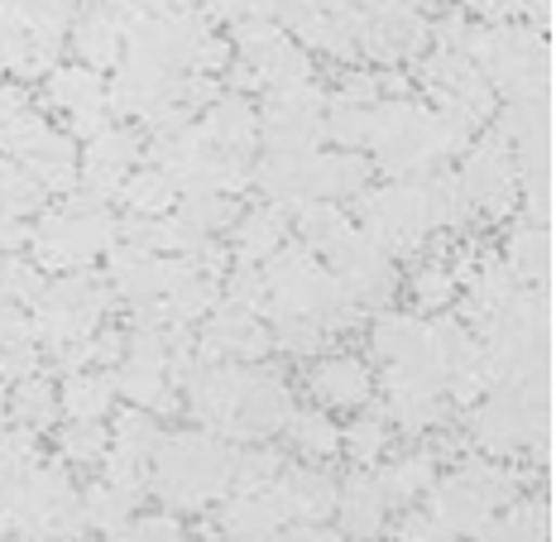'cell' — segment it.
<instances>
[{
    "label": "cell",
    "mask_w": 556,
    "mask_h": 542,
    "mask_svg": "<svg viewBox=\"0 0 556 542\" xmlns=\"http://www.w3.org/2000/svg\"><path fill=\"white\" fill-rule=\"evenodd\" d=\"M139 164V135L125 130V125H106L101 135H91L87 140V154L77 159V178L87 182L91 198H115L121 192V182L135 173Z\"/></svg>",
    "instance_id": "16"
},
{
    "label": "cell",
    "mask_w": 556,
    "mask_h": 542,
    "mask_svg": "<svg viewBox=\"0 0 556 542\" xmlns=\"http://www.w3.org/2000/svg\"><path fill=\"white\" fill-rule=\"evenodd\" d=\"M15 164L25 168L43 192H67L77 182V144H73V135L43 125V130L15 154Z\"/></svg>",
    "instance_id": "20"
},
{
    "label": "cell",
    "mask_w": 556,
    "mask_h": 542,
    "mask_svg": "<svg viewBox=\"0 0 556 542\" xmlns=\"http://www.w3.org/2000/svg\"><path fill=\"white\" fill-rule=\"evenodd\" d=\"M283 437L298 456L312 461V466H317V461H331L336 452H341V428L327 418V408H288Z\"/></svg>",
    "instance_id": "28"
},
{
    "label": "cell",
    "mask_w": 556,
    "mask_h": 542,
    "mask_svg": "<svg viewBox=\"0 0 556 542\" xmlns=\"http://www.w3.org/2000/svg\"><path fill=\"white\" fill-rule=\"evenodd\" d=\"M523 5L528 0H460V15L480 20V25H514L523 20Z\"/></svg>",
    "instance_id": "41"
},
{
    "label": "cell",
    "mask_w": 556,
    "mask_h": 542,
    "mask_svg": "<svg viewBox=\"0 0 556 542\" xmlns=\"http://www.w3.org/2000/svg\"><path fill=\"white\" fill-rule=\"evenodd\" d=\"M216 524H222L226 542H269L283 528V514H278L269 490H240L236 500L222 504Z\"/></svg>",
    "instance_id": "23"
},
{
    "label": "cell",
    "mask_w": 556,
    "mask_h": 542,
    "mask_svg": "<svg viewBox=\"0 0 556 542\" xmlns=\"http://www.w3.org/2000/svg\"><path fill=\"white\" fill-rule=\"evenodd\" d=\"M264 490L274 494L283 524H317L336 509V480L317 466H283Z\"/></svg>",
    "instance_id": "18"
},
{
    "label": "cell",
    "mask_w": 556,
    "mask_h": 542,
    "mask_svg": "<svg viewBox=\"0 0 556 542\" xmlns=\"http://www.w3.org/2000/svg\"><path fill=\"white\" fill-rule=\"evenodd\" d=\"M327 269L331 279L341 283V293L351 298L355 307H379L384 298L399 288V274H393V260L375 240L365 236L361 226H351L341 240L327 250Z\"/></svg>",
    "instance_id": "10"
},
{
    "label": "cell",
    "mask_w": 556,
    "mask_h": 542,
    "mask_svg": "<svg viewBox=\"0 0 556 542\" xmlns=\"http://www.w3.org/2000/svg\"><path fill=\"white\" fill-rule=\"evenodd\" d=\"M115 236H121V222L101 198H67L39 216V226L29 230V245L39 269L83 274L87 264L115 250Z\"/></svg>",
    "instance_id": "4"
},
{
    "label": "cell",
    "mask_w": 556,
    "mask_h": 542,
    "mask_svg": "<svg viewBox=\"0 0 556 542\" xmlns=\"http://www.w3.org/2000/svg\"><path fill=\"white\" fill-rule=\"evenodd\" d=\"M115 403V379L97 370H73L58 389V413L67 423H101Z\"/></svg>",
    "instance_id": "27"
},
{
    "label": "cell",
    "mask_w": 556,
    "mask_h": 542,
    "mask_svg": "<svg viewBox=\"0 0 556 542\" xmlns=\"http://www.w3.org/2000/svg\"><path fill=\"white\" fill-rule=\"evenodd\" d=\"M115 198H125L130 216H168L173 202H178V182H173L164 168L144 164V168H135L130 178L121 182V192H115Z\"/></svg>",
    "instance_id": "31"
},
{
    "label": "cell",
    "mask_w": 556,
    "mask_h": 542,
    "mask_svg": "<svg viewBox=\"0 0 556 542\" xmlns=\"http://www.w3.org/2000/svg\"><path fill=\"white\" fill-rule=\"evenodd\" d=\"M384 446H389V428H384V418H355L351 428L341 432V452L351 456V461H361V466H375L379 456H384Z\"/></svg>",
    "instance_id": "39"
},
{
    "label": "cell",
    "mask_w": 556,
    "mask_h": 542,
    "mask_svg": "<svg viewBox=\"0 0 556 542\" xmlns=\"http://www.w3.org/2000/svg\"><path fill=\"white\" fill-rule=\"evenodd\" d=\"M106 442H111V428H101V423H67L58 432V456H63V466H101L106 461Z\"/></svg>",
    "instance_id": "37"
},
{
    "label": "cell",
    "mask_w": 556,
    "mask_h": 542,
    "mask_svg": "<svg viewBox=\"0 0 556 542\" xmlns=\"http://www.w3.org/2000/svg\"><path fill=\"white\" fill-rule=\"evenodd\" d=\"M25 240H29L25 222H15V216H0V255H15Z\"/></svg>",
    "instance_id": "44"
},
{
    "label": "cell",
    "mask_w": 556,
    "mask_h": 542,
    "mask_svg": "<svg viewBox=\"0 0 556 542\" xmlns=\"http://www.w3.org/2000/svg\"><path fill=\"white\" fill-rule=\"evenodd\" d=\"M269 542H336V538L321 533L317 524H298V528H288V533H274Z\"/></svg>",
    "instance_id": "45"
},
{
    "label": "cell",
    "mask_w": 556,
    "mask_h": 542,
    "mask_svg": "<svg viewBox=\"0 0 556 542\" xmlns=\"http://www.w3.org/2000/svg\"><path fill=\"white\" fill-rule=\"evenodd\" d=\"M460 188H466L470 206L480 216H508L518 206V168L514 149L500 130H490L484 140L466 144V164H460Z\"/></svg>",
    "instance_id": "11"
},
{
    "label": "cell",
    "mask_w": 556,
    "mask_h": 542,
    "mask_svg": "<svg viewBox=\"0 0 556 542\" xmlns=\"http://www.w3.org/2000/svg\"><path fill=\"white\" fill-rule=\"evenodd\" d=\"M375 480H379V490H384L389 504H408V500H417V494L432 490V480H437V456H432V452H408V456L393 461V466L379 470Z\"/></svg>",
    "instance_id": "32"
},
{
    "label": "cell",
    "mask_w": 556,
    "mask_h": 542,
    "mask_svg": "<svg viewBox=\"0 0 556 542\" xmlns=\"http://www.w3.org/2000/svg\"><path fill=\"white\" fill-rule=\"evenodd\" d=\"M20 337H34L29 322H25V313H20V307L10 303L5 293H0V351H5L10 341H20Z\"/></svg>",
    "instance_id": "43"
},
{
    "label": "cell",
    "mask_w": 556,
    "mask_h": 542,
    "mask_svg": "<svg viewBox=\"0 0 556 542\" xmlns=\"http://www.w3.org/2000/svg\"><path fill=\"white\" fill-rule=\"evenodd\" d=\"M43 283H49V279H43L39 264H29L20 255H0V293H5L15 307H34V303H39Z\"/></svg>",
    "instance_id": "38"
},
{
    "label": "cell",
    "mask_w": 556,
    "mask_h": 542,
    "mask_svg": "<svg viewBox=\"0 0 556 542\" xmlns=\"http://www.w3.org/2000/svg\"><path fill=\"white\" fill-rule=\"evenodd\" d=\"M115 542H182V528L173 518H130V524L115 533Z\"/></svg>",
    "instance_id": "42"
},
{
    "label": "cell",
    "mask_w": 556,
    "mask_h": 542,
    "mask_svg": "<svg viewBox=\"0 0 556 542\" xmlns=\"http://www.w3.org/2000/svg\"><path fill=\"white\" fill-rule=\"evenodd\" d=\"M298 236H303V245L312 250V255H327V250L336 245V240L345 236L355 222L345 216L341 202H303L298 206Z\"/></svg>",
    "instance_id": "35"
},
{
    "label": "cell",
    "mask_w": 556,
    "mask_h": 542,
    "mask_svg": "<svg viewBox=\"0 0 556 542\" xmlns=\"http://www.w3.org/2000/svg\"><path fill=\"white\" fill-rule=\"evenodd\" d=\"M361 230L375 240L379 250L393 255H417L427 240V206H422V188L417 178H393L384 188H365L361 192Z\"/></svg>",
    "instance_id": "8"
},
{
    "label": "cell",
    "mask_w": 556,
    "mask_h": 542,
    "mask_svg": "<svg viewBox=\"0 0 556 542\" xmlns=\"http://www.w3.org/2000/svg\"><path fill=\"white\" fill-rule=\"evenodd\" d=\"M475 538H484V542H547V509H542V500L504 504Z\"/></svg>",
    "instance_id": "33"
},
{
    "label": "cell",
    "mask_w": 556,
    "mask_h": 542,
    "mask_svg": "<svg viewBox=\"0 0 556 542\" xmlns=\"http://www.w3.org/2000/svg\"><path fill=\"white\" fill-rule=\"evenodd\" d=\"M432 514L446 533H480L504 504L518 500V476L500 461H466L451 476L432 480Z\"/></svg>",
    "instance_id": "5"
},
{
    "label": "cell",
    "mask_w": 556,
    "mask_h": 542,
    "mask_svg": "<svg viewBox=\"0 0 556 542\" xmlns=\"http://www.w3.org/2000/svg\"><path fill=\"white\" fill-rule=\"evenodd\" d=\"M466 58L484 73L494 97L508 106H538L547 101V34L514 25H470L466 29Z\"/></svg>",
    "instance_id": "3"
},
{
    "label": "cell",
    "mask_w": 556,
    "mask_h": 542,
    "mask_svg": "<svg viewBox=\"0 0 556 542\" xmlns=\"http://www.w3.org/2000/svg\"><path fill=\"white\" fill-rule=\"evenodd\" d=\"M422 83L437 97V111L466 121L470 130L494 115V87L466 58V49H432L422 58Z\"/></svg>",
    "instance_id": "9"
},
{
    "label": "cell",
    "mask_w": 556,
    "mask_h": 542,
    "mask_svg": "<svg viewBox=\"0 0 556 542\" xmlns=\"http://www.w3.org/2000/svg\"><path fill=\"white\" fill-rule=\"evenodd\" d=\"M197 130L206 135V144L222 149L230 159H254V144H260V111H254L240 91H226V97H212L202 106Z\"/></svg>",
    "instance_id": "19"
},
{
    "label": "cell",
    "mask_w": 556,
    "mask_h": 542,
    "mask_svg": "<svg viewBox=\"0 0 556 542\" xmlns=\"http://www.w3.org/2000/svg\"><path fill=\"white\" fill-rule=\"evenodd\" d=\"M154 494L173 509H206L236 490V446L216 432H178L159 442L154 461Z\"/></svg>",
    "instance_id": "2"
},
{
    "label": "cell",
    "mask_w": 556,
    "mask_h": 542,
    "mask_svg": "<svg viewBox=\"0 0 556 542\" xmlns=\"http://www.w3.org/2000/svg\"><path fill=\"white\" fill-rule=\"evenodd\" d=\"M288 230H293V222H288V206H278V202H254L250 212H240L236 216V255H240V264H254V269H260L274 250L288 245Z\"/></svg>",
    "instance_id": "22"
},
{
    "label": "cell",
    "mask_w": 556,
    "mask_h": 542,
    "mask_svg": "<svg viewBox=\"0 0 556 542\" xmlns=\"http://www.w3.org/2000/svg\"><path fill=\"white\" fill-rule=\"evenodd\" d=\"M307 385L317 408H361L369 389H375V379H369L365 361H355V355H327L321 365H312Z\"/></svg>",
    "instance_id": "21"
},
{
    "label": "cell",
    "mask_w": 556,
    "mask_h": 542,
    "mask_svg": "<svg viewBox=\"0 0 556 542\" xmlns=\"http://www.w3.org/2000/svg\"><path fill=\"white\" fill-rule=\"evenodd\" d=\"M49 106H58L73 125V135H101L111 125V101H106V83H101L97 67L67 63V67H49V83H43Z\"/></svg>",
    "instance_id": "12"
},
{
    "label": "cell",
    "mask_w": 556,
    "mask_h": 542,
    "mask_svg": "<svg viewBox=\"0 0 556 542\" xmlns=\"http://www.w3.org/2000/svg\"><path fill=\"white\" fill-rule=\"evenodd\" d=\"M202 355L206 361H264L269 355V322H264L254 307H240V303H216L212 313L202 317Z\"/></svg>",
    "instance_id": "13"
},
{
    "label": "cell",
    "mask_w": 556,
    "mask_h": 542,
    "mask_svg": "<svg viewBox=\"0 0 556 542\" xmlns=\"http://www.w3.org/2000/svg\"><path fill=\"white\" fill-rule=\"evenodd\" d=\"M125 5L144 10V15H164V10H188L192 0H125Z\"/></svg>",
    "instance_id": "46"
},
{
    "label": "cell",
    "mask_w": 556,
    "mask_h": 542,
    "mask_svg": "<svg viewBox=\"0 0 556 542\" xmlns=\"http://www.w3.org/2000/svg\"><path fill=\"white\" fill-rule=\"evenodd\" d=\"M159 442H164V432H159L154 413L130 408V413H121V418H115L111 442H106V461H101V466H106L111 480L139 486V480H144V470H149V461H154V452H159Z\"/></svg>",
    "instance_id": "17"
},
{
    "label": "cell",
    "mask_w": 556,
    "mask_h": 542,
    "mask_svg": "<svg viewBox=\"0 0 556 542\" xmlns=\"http://www.w3.org/2000/svg\"><path fill=\"white\" fill-rule=\"evenodd\" d=\"M230 53L236 63V87H298L312 83V53L293 39L278 20L269 15H250L236 20V34H230Z\"/></svg>",
    "instance_id": "7"
},
{
    "label": "cell",
    "mask_w": 556,
    "mask_h": 542,
    "mask_svg": "<svg viewBox=\"0 0 556 542\" xmlns=\"http://www.w3.org/2000/svg\"><path fill=\"white\" fill-rule=\"evenodd\" d=\"M504 269L514 274V283H523V288H538L542 279H547V226H538V222L518 226L504 245Z\"/></svg>",
    "instance_id": "30"
},
{
    "label": "cell",
    "mask_w": 556,
    "mask_h": 542,
    "mask_svg": "<svg viewBox=\"0 0 556 542\" xmlns=\"http://www.w3.org/2000/svg\"><path fill=\"white\" fill-rule=\"evenodd\" d=\"M111 307V288L91 274H58V283H43L39 303H34V341H43L53 355L73 351L87 337L101 331V317Z\"/></svg>",
    "instance_id": "6"
},
{
    "label": "cell",
    "mask_w": 556,
    "mask_h": 542,
    "mask_svg": "<svg viewBox=\"0 0 556 542\" xmlns=\"http://www.w3.org/2000/svg\"><path fill=\"white\" fill-rule=\"evenodd\" d=\"M39 206H43V188L15 164V159L0 154V216H15V222H25V216L39 212Z\"/></svg>",
    "instance_id": "36"
},
{
    "label": "cell",
    "mask_w": 556,
    "mask_h": 542,
    "mask_svg": "<svg viewBox=\"0 0 556 542\" xmlns=\"http://www.w3.org/2000/svg\"><path fill=\"white\" fill-rule=\"evenodd\" d=\"M422 188V206H427V226L432 230H460L475 216V206L460 188V173L456 168H432L417 178Z\"/></svg>",
    "instance_id": "26"
},
{
    "label": "cell",
    "mask_w": 556,
    "mask_h": 542,
    "mask_svg": "<svg viewBox=\"0 0 556 542\" xmlns=\"http://www.w3.org/2000/svg\"><path fill=\"white\" fill-rule=\"evenodd\" d=\"M188 408L206 432L226 442H264L283 428L293 394L288 379L260 361H206L188 370Z\"/></svg>",
    "instance_id": "1"
},
{
    "label": "cell",
    "mask_w": 556,
    "mask_h": 542,
    "mask_svg": "<svg viewBox=\"0 0 556 542\" xmlns=\"http://www.w3.org/2000/svg\"><path fill=\"white\" fill-rule=\"evenodd\" d=\"M125 20L130 5L125 0H87L73 15V53L83 67H115L125 58Z\"/></svg>",
    "instance_id": "15"
},
{
    "label": "cell",
    "mask_w": 556,
    "mask_h": 542,
    "mask_svg": "<svg viewBox=\"0 0 556 542\" xmlns=\"http://www.w3.org/2000/svg\"><path fill=\"white\" fill-rule=\"evenodd\" d=\"M336 514H341V528L351 538H375L379 528H384L389 500H384V490H379L375 470H369V476L361 470V476H351L336 490Z\"/></svg>",
    "instance_id": "25"
},
{
    "label": "cell",
    "mask_w": 556,
    "mask_h": 542,
    "mask_svg": "<svg viewBox=\"0 0 556 542\" xmlns=\"http://www.w3.org/2000/svg\"><path fill=\"white\" fill-rule=\"evenodd\" d=\"M135 504H139V486H125V480L101 476L97 486L87 490V500H83V524L101 528V533H121V528L135 518Z\"/></svg>",
    "instance_id": "29"
},
{
    "label": "cell",
    "mask_w": 556,
    "mask_h": 542,
    "mask_svg": "<svg viewBox=\"0 0 556 542\" xmlns=\"http://www.w3.org/2000/svg\"><path fill=\"white\" fill-rule=\"evenodd\" d=\"M5 403H10L15 428H25V432H43V428H53L58 423V389L49 385V379H39V375L20 379V389L15 394H5Z\"/></svg>",
    "instance_id": "34"
},
{
    "label": "cell",
    "mask_w": 556,
    "mask_h": 542,
    "mask_svg": "<svg viewBox=\"0 0 556 542\" xmlns=\"http://www.w3.org/2000/svg\"><path fill=\"white\" fill-rule=\"evenodd\" d=\"M384 408L403 432H427L442 423L446 413V389L437 385L427 370L417 365H389L384 375Z\"/></svg>",
    "instance_id": "14"
},
{
    "label": "cell",
    "mask_w": 556,
    "mask_h": 542,
    "mask_svg": "<svg viewBox=\"0 0 556 542\" xmlns=\"http://www.w3.org/2000/svg\"><path fill=\"white\" fill-rule=\"evenodd\" d=\"M408 283H413V303L427 307V313H437V307H446L451 293H456V269L442 260H432V264H422Z\"/></svg>",
    "instance_id": "40"
},
{
    "label": "cell",
    "mask_w": 556,
    "mask_h": 542,
    "mask_svg": "<svg viewBox=\"0 0 556 542\" xmlns=\"http://www.w3.org/2000/svg\"><path fill=\"white\" fill-rule=\"evenodd\" d=\"M369 351L384 365H417L422 370L427 355V317L417 313H379L369 327Z\"/></svg>",
    "instance_id": "24"
},
{
    "label": "cell",
    "mask_w": 556,
    "mask_h": 542,
    "mask_svg": "<svg viewBox=\"0 0 556 542\" xmlns=\"http://www.w3.org/2000/svg\"><path fill=\"white\" fill-rule=\"evenodd\" d=\"M403 5H413V10H442L446 0H403Z\"/></svg>",
    "instance_id": "47"
}]
</instances>
